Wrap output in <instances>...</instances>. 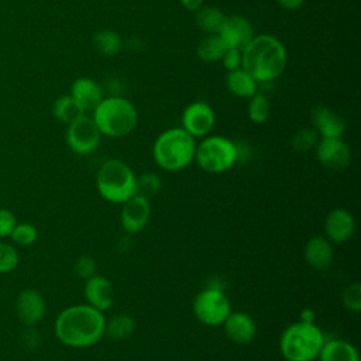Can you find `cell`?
<instances>
[{
  "instance_id": "9a60e30c",
  "label": "cell",
  "mask_w": 361,
  "mask_h": 361,
  "mask_svg": "<svg viewBox=\"0 0 361 361\" xmlns=\"http://www.w3.org/2000/svg\"><path fill=\"white\" fill-rule=\"evenodd\" d=\"M223 330L227 338L235 344H248L257 334L255 320L245 312H230L223 322Z\"/></svg>"
},
{
  "instance_id": "e575fe53",
  "label": "cell",
  "mask_w": 361,
  "mask_h": 361,
  "mask_svg": "<svg viewBox=\"0 0 361 361\" xmlns=\"http://www.w3.org/2000/svg\"><path fill=\"white\" fill-rule=\"evenodd\" d=\"M17 224V219L8 209L0 207V238L10 237L13 228Z\"/></svg>"
},
{
  "instance_id": "f35d334b",
  "label": "cell",
  "mask_w": 361,
  "mask_h": 361,
  "mask_svg": "<svg viewBox=\"0 0 361 361\" xmlns=\"http://www.w3.org/2000/svg\"><path fill=\"white\" fill-rule=\"evenodd\" d=\"M314 319H316V314L312 309H303L300 312V316H299V320L300 322H306V323H314Z\"/></svg>"
},
{
  "instance_id": "7a4b0ae2",
  "label": "cell",
  "mask_w": 361,
  "mask_h": 361,
  "mask_svg": "<svg viewBox=\"0 0 361 361\" xmlns=\"http://www.w3.org/2000/svg\"><path fill=\"white\" fill-rule=\"evenodd\" d=\"M288 63L285 45L269 34L254 35L241 49V68L258 83L279 78Z\"/></svg>"
},
{
  "instance_id": "836d02e7",
  "label": "cell",
  "mask_w": 361,
  "mask_h": 361,
  "mask_svg": "<svg viewBox=\"0 0 361 361\" xmlns=\"http://www.w3.org/2000/svg\"><path fill=\"white\" fill-rule=\"evenodd\" d=\"M73 269L79 278L87 279L96 274V261L90 255H80L76 258Z\"/></svg>"
},
{
  "instance_id": "74e56055",
  "label": "cell",
  "mask_w": 361,
  "mask_h": 361,
  "mask_svg": "<svg viewBox=\"0 0 361 361\" xmlns=\"http://www.w3.org/2000/svg\"><path fill=\"white\" fill-rule=\"evenodd\" d=\"M204 0H180V4L188 10V11H197L203 6Z\"/></svg>"
},
{
  "instance_id": "5bb4252c",
  "label": "cell",
  "mask_w": 361,
  "mask_h": 361,
  "mask_svg": "<svg viewBox=\"0 0 361 361\" xmlns=\"http://www.w3.org/2000/svg\"><path fill=\"white\" fill-rule=\"evenodd\" d=\"M323 228L324 237L330 243L344 244L351 240L355 233V220L348 210L343 207H336L327 213Z\"/></svg>"
},
{
  "instance_id": "277c9868",
  "label": "cell",
  "mask_w": 361,
  "mask_h": 361,
  "mask_svg": "<svg viewBox=\"0 0 361 361\" xmlns=\"http://www.w3.org/2000/svg\"><path fill=\"white\" fill-rule=\"evenodd\" d=\"M92 118L102 135L121 138L137 127L138 111L130 100L121 96H109L94 107Z\"/></svg>"
},
{
  "instance_id": "3957f363",
  "label": "cell",
  "mask_w": 361,
  "mask_h": 361,
  "mask_svg": "<svg viewBox=\"0 0 361 361\" xmlns=\"http://www.w3.org/2000/svg\"><path fill=\"white\" fill-rule=\"evenodd\" d=\"M196 141L182 127H172L162 131L152 144L155 164L168 172H178L195 161Z\"/></svg>"
},
{
  "instance_id": "603a6c76",
  "label": "cell",
  "mask_w": 361,
  "mask_h": 361,
  "mask_svg": "<svg viewBox=\"0 0 361 361\" xmlns=\"http://www.w3.org/2000/svg\"><path fill=\"white\" fill-rule=\"evenodd\" d=\"M135 329H137V323L130 314L118 313L110 317L109 320L106 319L104 336L117 341L126 340L135 333Z\"/></svg>"
},
{
  "instance_id": "484cf974",
  "label": "cell",
  "mask_w": 361,
  "mask_h": 361,
  "mask_svg": "<svg viewBox=\"0 0 361 361\" xmlns=\"http://www.w3.org/2000/svg\"><path fill=\"white\" fill-rule=\"evenodd\" d=\"M52 111H54V116L61 123H65V124H71L85 114L83 109L78 104V102L71 94L61 96L59 99H56L54 103Z\"/></svg>"
},
{
  "instance_id": "8d00e7d4",
  "label": "cell",
  "mask_w": 361,
  "mask_h": 361,
  "mask_svg": "<svg viewBox=\"0 0 361 361\" xmlns=\"http://www.w3.org/2000/svg\"><path fill=\"white\" fill-rule=\"evenodd\" d=\"M306 0H276V3L286 10H298L305 4Z\"/></svg>"
},
{
  "instance_id": "4dcf8cb0",
  "label": "cell",
  "mask_w": 361,
  "mask_h": 361,
  "mask_svg": "<svg viewBox=\"0 0 361 361\" xmlns=\"http://www.w3.org/2000/svg\"><path fill=\"white\" fill-rule=\"evenodd\" d=\"M10 238L18 245H32L38 238V230L31 223H17L10 234Z\"/></svg>"
},
{
  "instance_id": "8fae6325",
  "label": "cell",
  "mask_w": 361,
  "mask_h": 361,
  "mask_svg": "<svg viewBox=\"0 0 361 361\" xmlns=\"http://www.w3.org/2000/svg\"><path fill=\"white\" fill-rule=\"evenodd\" d=\"M151 202L148 197L135 193L121 204L120 223L127 234H137L149 221Z\"/></svg>"
},
{
  "instance_id": "1f68e13d",
  "label": "cell",
  "mask_w": 361,
  "mask_h": 361,
  "mask_svg": "<svg viewBox=\"0 0 361 361\" xmlns=\"http://www.w3.org/2000/svg\"><path fill=\"white\" fill-rule=\"evenodd\" d=\"M341 300L348 312L358 313L361 310V285L358 282L348 283L343 290Z\"/></svg>"
},
{
  "instance_id": "ac0fdd59",
  "label": "cell",
  "mask_w": 361,
  "mask_h": 361,
  "mask_svg": "<svg viewBox=\"0 0 361 361\" xmlns=\"http://www.w3.org/2000/svg\"><path fill=\"white\" fill-rule=\"evenodd\" d=\"M312 124L320 138H341L345 131V123L341 116L322 104L312 110Z\"/></svg>"
},
{
  "instance_id": "30bf717a",
  "label": "cell",
  "mask_w": 361,
  "mask_h": 361,
  "mask_svg": "<svg viewBox=\"0 0 361 361\" xmlns=\"http://www.w3.org/2000/svg\"><path fill=\"white\" fill-rule=\"evenodd\" d=\"M216 123L212 106L203 100L190 103L182 113V128L193 138H203L210 134Z\"/></svg>"
},
{
  "instance_id": "8992f818",
  "label": "cell",
  "mask_w": 361,
  "mask_h": 361,
  "mask_svg": "<svg viewBox=\"0 0 361 361\" xmlns=\"http://www.w3.org/2000/svg\"><path fill=\"white\" fill-rule=\"evenodd\" d=\"M96 188L106 202L123 204L137 193V175L124 161L107 159L96 172Z\"/></svg>"
},
{
  "instance_id": "52a82bcc",
  "label": "cell",
  "mask_w": 361,
  "mask_h": 361,
  "mask_svg": "<svg viewBox=\"0 0 361 361\" xmlns=\"http://www.w3.org/2000/svg\"><path fill=\"white\" fill-rule=\"evenodd\" d=\"M207 173H223L237 161V142L223 135H206L196 144L195 161Z\"/></svg>"
},
{
  "instance_id": "7402d4cb",
  "label": "cell",
  "mask_w": 361,
  "mask_h": 361,
  "mask_svg": "<svg viewBox=\"0 0 361 361\" xmlns=\"http://www.w3.org/2000/svg\"><path fill=\"white\" fill-rule=\"evenodd\" d=\"M226 85L231 94L243 99H250L258 90V82L243 68L228 72L226 78Z\"/></svg>"
},
{
  "instance_id": "d6986e66",
  "label": "cell",
  "mask_w": 361,
  "mask_h": 361,
  "mask_svg": "<svg viewBox=\"0 0 361 361\" xmlns=\"http://www.w3.org/2000/svg\"><path fill=\"white\" fill-rule=\"evenodd\" d=\"M333 257V245L324 235H313L306 241L303 248V258L310 268L316 271H324L330 268Z\"/></svg>"
},
{
  "instance_id": "7c38bea8",
  "label": "cell",
  "mask_w": 361,
  "mask_h": 361,
  "mask_svg": "<svg viewBox=\"0 0 361 361\" xmlns=\"http://www.w3.org/2000/svg\"><path fill=\"white\" fill-rule=\"evenodd\" d=\"M314 148L317 161L327 169L343 171L350 165L351 151L341 138H320Z\"/></svg>"
},
{
  "instance_id": "44dd1931",
  "label": "cell",
  "mask_w": 361,
  "mask_h": 361,
  "mask_svg": "<svg viewBox=\"0 0 361 361\" xmlns=\"http://www.w3.org/2000/svg\"><path fill=\"white\" fill-rule=\"evenodd\" d=\"M317 361H360V355L350 341L337 337H326L317 355Z\"/></svg>"
},
{
  "instance_id": "e0dca14e",
  "label": "cell",
  "mask_w": 361,
  "mask_h": 361,
  "mask_svg": "<svg viewBox=\"0 0 361 361\" xmlns=\"http://www.w3.org/2000/svg\"><path fill=\"white\" fill-rule=\"evenodd\" d=\"M219 35L226 48H235L241 51L254 37V28L245 17L230 16L226 18Z\"/></svg>"
},
{
  "instance_id": "f1b7e54d",
  "label": "cell",
  "mask_w": 361,
  "mask_h": 361,
  "mask_svg": "<svg viewBox=\"0 0 361 361\" xmlns=\"http://www.w3.org/2000/svg\"><path fill=\"white\" fill-rule=\"evenodd\" d=\"M319 134L314 128H300L292 137V148L298 152H307L319 142Z\"/></svg>"
},
{
  "instance_id": "6da1fadb",
  "label": "cell",
  "mask_w": 361,
  "mask_h": 361,
  "mask_svg": "<svg viewBox=\"0 0 361 361\" xmlns=\"http://www.w3.org/2000/svg\"><path fill=\"white\" fill-rule=\"evenodd\" d=\"M106 317L103 312L87 303L65 307L54 323L56 338L71 348H87L104 336Z\"/></svg>"
},
{
  "instance_id": "ffe728a7",
  "label": "cell",
  "mask_w": 361,
  "mask_h": 361,
  "mask_svg": "<svg viewBox=\"0 0 361 361\" xmlns=\"http://www.w3.org/2000/svg\"><path fill=\"white\" fill-rule=\"evenodd\" d=\"M71 96L78 102L83 111H93L94 107L102 102L103 90L102 86L90 78H78L71 87Z\"/></svg>"
},
{
  "instance_id": "cb8c5ba5",
  "label": "cell",
  "mask_w": 361,
  "mask_h": 361,
  "mask_svg": "<svg viewBox=\"0 0 361 361\" xmlns=\"http://www.w3.org/2000/svg\"><path fill=\"white\" fill-rule=\"evenodd\" d=\"M227 16L216 8V7H210V6H202L197 11H196V25L206 34H219V31L221 30L224 21H226Z\"/></svg>"
},
{
  "instance_id": "4fadbf2b",
  "label": "cell",
  "mask_w": 361,
  "mask_h": 361,
  "mask_svg": "<svg viewBox=\"0 0 361 361\" xmlns=\"http://www.w3.org/2000/svg\"><path fill=\"white\" fill-rule=\"evenodd\" d=\"M45 299L34 288L23 289L16 302V313L23 324L27 327L37 326L45 316Z\"/></svg>"
},
{
  "instance_id": "d4e9b609",
  "label": "cell",
  "mask_w": 361,
  "mask_h": 361,
  "mask_svg": "<svg viewBox=\"0 0 361 361\" xmlns=\"http://www.w3.org/2000/svg\"><path fill=\"white\" fill-rule=\"evenodd\" d=\"M226 45L219 34H207L197 45L196 54L203 62L220 61L226 52Z\"/></svg>"
},
{
  "instance_id": "f546056e",
  "label": "cell",
  "mask_w": 361,
  "mask_h": 361,
  "mask_svg": "<svg viewBox=\"0 0 361 361\" xmlns=\"http://www.w3.org/2000/svg\"><path fill=\"white\" fill-rule=\"evenodd\" d=\"M161 178L154 172H145L137 176V193L151 199L161 190Z\"/></svg>"
},
{
  "instance_id": "5b68a950",
  "label": "cell",
  "mask_w": 361,
  "mask_h": 361,
  "mask_svg": "<svg viewBox=\"0 0 361 361\" xmlns=\"http://www.w3.org/2000/svg\"><path fill=\"white\" fill-rule=\"evenodd\" d=\"M326 340L316 323L295 322L279 337V351L286 361H314Z\"/></svg>"
},
{
  "instance_id": "2e32d148",
  "label": "cell",
  "mask_w": 361,
  "mask_h": 361,
  "mask_svg": "<svg viewBox=\"0 0 361 361\" xmlns=\"http://www.w3.org/2000/svg\"><path fill=\"white\" fill-rule=\"evenodd\" d=\"M83 295L86 303L100 312H106L114 305L113 285L107 278L99 274L85 279Z\"/></svg>"
},
{
  "instance_id": "ba28073f",
  "label": "cell",
  "mask_w": 361,
  "mask_h": 361,
  "mask_svg": "<svg viewBox=\"0 0 361 361\" xmlns=\"http://www.w3.org/2000/svg\"><path fill=\"white\" fill-rule=\"evenodd\" d=\"M192 310L195 317L204 326L217 327L221 326L228 313L231 305L224 293V289L206 286L193 299Z\"/></svg>"
},
{
  "instance_id": "9c48e42d",
  "label": "cell",
  "mask_w": 361,
  "mask_h": 361,
  "mask_svg": "<svg viewBox=\"0 0 361 361\" xmlns=\"http://www.w3.org/2000/svg\"><path fill=\"white\" fill-rule=\"evenodd\" d=\"M102 140V134L92 117L83 114L73 123L68 124L66 144L79 155H87L93 152Z\"/></svg>"
},
{
  "instance_id": "d6a6232c",
  "label": "cell",
  "mask_w": 361,
  "mask_h": 361,
  "mask_svg": "<svg viewBox=\"0 0 361 361\" xmlns=\"http://www.w3.org/2000/svg\"><path fill=\"white\" fill-rule=\"evenodd\" d=\"M20 257L17 250L11 244L0 243V274L11 272L17 268Z\"/></svg>"
},
{
  "instance_id": "4316f807",
  "label": "cell",
  "mask_w": 361,
  "mask_h": 361,
  "mask_svg": "<svg viewBox=\"0 0 361 361\" xmlns=\"http://www.w3.org/2000/svg\"><path fill=\"white\" fill-rule=\"evenodd\" d=\"M93 45L99 54L104 56H114L123 48L121 37L113 30H102L93 35Z\"/></svg>"
},
{
  "instance_id": "83f0119b",
  "label": "cell",
  "mask_w": 361,
  "mask_h": 361,
  "mask_svg": "<svg viewBox=\"0 0 361 361\" xmlns=\"http://www.w3.org/2000/svg\"><path fill=\"white\" fill-rule=\"evenodd\" d=\"M248 118L255 124H264L269 118L271 106L268 99L262 93H255L248 102Z\"/></svg>"
},
{
  "instance_id": "d590c367",
  "label": "cell",
  "mask_w": 361,
  "mask_h": 361,
  "mask_svg": "<svg viewBox=\"0 0 361 361\" xmlns=\"http://www.w3.org/2000/svg\"><path fill=\"white\" fill-rule=\"evenodd\" d=\"M220 61L223 62V66L228 72L235 71V69L241 68V51L235 49V48H227Z\"/></svg>"
}]
</instances>
